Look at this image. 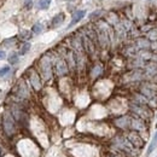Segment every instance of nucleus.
<instances>
[{"instance_id": "obj_1", "label": "nucleus", "mask_w": 157, "mask_h": 157, "mask_svg": "<svg viewBox=\"0 0 157 157\" xmlns=\"http://www.w3.org/2000/svg\"><path fill=\"white\" fill-rule=\"evenodd\" d=\"M2 128H4V132L6 133V135H9V137L15 134V121L10 112H5V115L2 117Z\"/></svg>"}, {"instance_id": "obj_2", "label": "nucleus", "mask_w": 157, "mask_h": 157, "mask_svg": "<svg viewBox=\"0 0 157 157\" xmlns=\"http://www.w3.org/2000/svg\"><path fill=\"white\" fill-rule=\"evenodd\" d=\"M40 65H41V74H42L44 79L45 80H50L51 76H52V64H51V61L48 59L47 56L41 58Z\"/></svg>"}, {"instance_id": "obj_3", "label": "nucleus", "mask_w": 157, "mask_h": 157, "mask_svg": "<svg viewBox=\"0 0 157 157\" xmlns=\"http://www.w3.org/2000/svg\"><path fill=\"white\" fill-rule=\"evenodd\" d=\"M85 15H86V11H85V10H77V11H75V12L73 13L71 21H70V23H69V26H68V29L71 28V27H74L76 23H79V22L85 17Z\"/></svg>"}, {"instance_id": "obj_4", "label": "nucleus", "mask_w": 157, "mask_h": 157, "mask_svg": "<svg viewBox=\"0 0 157 157\" xmlns=\"http://www.w3.org/2000/svg\"><path fill=\"white\" fill-rule=\"evenodd\" d=\"M29 80H30L31 86L34 87V90L39 91L41 90V81H40V77L39 75L34 71V70H29Z\"/></svg>"}, {"instance_id": "obj_5", "label": "nucleus", "mask_w": 157, "mask_h": 157, "mask_svg": "<svg viewBox=\"0 0 157 157\" xmlns=\"http://www.w3.org/2000/svg\"><path fill=\"white\" fill-rule=\"evenodd\" d=\"M56 73L58 74V75H65L66 73H68V65H66V63L65 61H63V59H58L57 63H56Z\"/></svg>"}, {"instance_id": "obj_6", "label": "nucleus", "mask_w": 157, "mask_h": 157, "mask_svg": "<svg viewBox=\"0 0 157 157\" xmlns=\"http://www.w3.org/2000/svg\"><path fill=\"white\" fill-rule=\"evenodd\" d=\"M64 18H65V15H64L63 12H61V13H57V15H56V16L52 18V22H51L52 27H53V28L59 27L63 22H64Z\"/></svg>"}, {"instance_id": "obj_7", "label": "nucleus", "mask_w": 157, "mask_h": 157, "mask_svg": "<svg viewBox=\"0 0 157 157\" xmlns=\"http://www.w3.org/2000/svg\"><path fill=\"white\" fill-rule=\"evenodd\" d=\"M156 145H157V132L154 134V137H152V140H151V143H150V145H149V148H148L146 155H151V152L155 150Z\"/></svg>"}, {"instance_id": "obj_8", "label": "nucleus", "mask_w": 157, "mask_h": 157, "mask_svg": "<svg viewBox=\"0 0 157 157\" xmlns=\"http://www.w3.org/2000/svg\"><path fill=\"white\" fill-rule=\"evenodd\" d=\"M7 61H9V63H10V64H12V65L17 64V63L20 62L18 53H16V52H11V53L9 55V57H7Z\"/></svg>"}, {"instance_id": "obj_9", "label": "nucleus", "mask_w": 157, "mask_h": 157, "mask_svg": "<svg viewBox=\"0 0 157 157\" xmlns=\"http://www.w3.org/2000/svg\"><path fill=\"white\" fill-rule=\"evenodd\" d=\"M51 5V0H39L37 2V7L40 10H47Z\"/></svg>"}, {"instance_id": "obj_10", "label": "nucleus", "mask_w": 157, "mask_h": 157, "mask_svg": "<svg viewBox=\"0 0 157 157\" xmlns=\"http://www.w3.org/2000/svg\"><path fill=\"white\" fill-rule=\"evenodd\" d=\"M17 94L20 95V97H27L28 95V91H27V88H26V85L24 84H21L20 86H18V92Z\"/></svg>"}, {"instance_id": "obj_11", "label": "nucleus", "mask_w": 157, "mask_h": 157, "mask_svg": "<svg viewBox=\"0 0 157 157\" xmlns=\"http://www.w3.org/2000/svg\"><path fill=\"white\" fill-rule=\"evenodd\" d=\"M31 45L29 44V42H24L22 46H21V50H20V55H26L27 52H29V50H30Z\"/></svg>"}, {"instance_id": "obj_12", "label": "nucleus", "mask_w": 157, "mask_h": 157, "mask_svg": "<svg viewBox=\"0 0 157 157\" xmlns=\"http://www.w3.org/2000/svg\"><path fill=\"white\" fill-rule=\"evenodd\" d=\"M42 30H44V26L41 23H35L31 28V31L34 34H40V33H42Z\"/></svg>"}, {"instance_id": "obj_13", "label": "nucleus", "mask_w": 157, "mask_h": 157, "mask_svg": "<svg viewBox=\"0 0 157 157\" xmlns=\"http://www.w3.org/2000/svg\"><path fill=\"white\" fill-rule=\"evenodd\" d=\"M31 33L33 31H29V30H22L21 33H20V37L22 39V40H29L31 37Z\"/></svg>"}, {"instance_id": "obj_14", "label": "nucleus", "mask_w": 157, "mask_h": 157, "mask_svg": "<svg viewBox=\"0 0 157 157\" xmlns=\"http://www.w3.org/2000/svg\"><path fill=\"white\" fill-rule=\"evenodd\" d=\"M102 71H103V66H102V65H95L93 68V70H92V76H93V77H97L98 75L102 74Z\"/></svg>"}, {"instance_id": "obj_15", "label": "nucleus", "mask_w": 157, "mask_h": 157, "mask_svg": "<svg viewBox=\"0 0 157 157\" xmlns=\"http://www.w3.org/2000/svg\"><path fill=\"white\" fill-rule=\"evenodd\" d=\"M9 73H10V66H9V65H4V66L0 69V77L6 76Z\"/></svg>"}, {"instance_id": "obj_16", "label": "nucleus", "mask_w": 157, "mask_h": 157, "mask_svg": "<svg viewBox=\"0 0 157 157\" xmlns=\"http://www.w3.org/2000/svg\"><path fill=\"white\" fill-rule=\"evenodd\" d=\"M15 41H16V40H15L13 37H11V39H6V40H4V45H5V46H7V47H10V46L12 45V42L15 44Z\"/></svg>"}, {"instance_id": "obj_17", "label": "nucleus", "mask_w": 157, "mask_h": 157, "mask_svg": "<svg viewBox=\"0 0 157 157\" xmlns=\"http://www.w3.org/2000/svg\"><path fill=\"white\" fill-rule=\"evenodd\" d=\"M99 13H102V11L100 10H98V11H94L91 13V16H90V18H95V17H98L99 16Z\"/></svg>"}, {"instance_id": "obj_18", "label": "nucleus", "mask_w": 157, "mask_h": 157, "mask_svg": "<svg viewBox=\"0 0 157 157\" xmlns=\"http://www.w3.org/2000/svg\"><path fill=\"white\" fill-rule=\"evenodd\" d=\"M6 58V52L4 50H0V61L1 59H5Z\"/></svg>"}]
</instances>
